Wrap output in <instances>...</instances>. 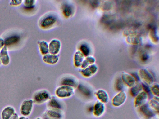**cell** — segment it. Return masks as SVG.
Listing matches in <instances>:
<instances>
[{
	"instance_id": "6da1fadb",
	"label": "cell",
	"mask_w": 159,
	"mask_h": 119,
	"mask_svg": "<svg viewBox=\"0 0 159 119\" xmlns=\"http://www.w3.org/2000/svg\"><path fill=\"white\" fill-rule=\"evenodd\" d=\"M75 89L71 86L60 85L55 89L54 95L61 99L70 98L75 94Z\"/></svg>"
},
{
	"instance_id": "7a4b0ae2",
	"label": "cell",
	"mask_w": 159,
	"mask_h": 119,
	"mask_svg": "<svg viewBox=\"0 0 159 119\" xmlns=\"http://www.w3.org/2000/svg\"><path fill=\"white\" fill-rule=\"evenodd\" d=\"M52 95L47 89H42L35 91L32 96V99L34 104L42 105L46 103Z\"/></svg>"
},
{
	"instance_id": "3957f363",
	"label": "cell",
	"mask_w": 159,
	"mask_h": 119,
	"mask_svg": "<svg viewBox=\"0 0 159 119\" xmlns=\"http://www.w3.org/2000/svg\"><path fill=\"white\" fill-rule=\"evenodd\" d=\"M57 19V17L55 14L49 13L41 18L39 21V25L42 29H48L56 24Z\"/></svg>"
},
{
	"instance_id": "277c9868",
	"label": "cell",
	"mask_w": 159,
	"mask_h": 119,
	"mask_svg": "<svg viewBox=\"0 0 159 119\" xmlns=\"http://www.w3.org/2000/svg\"><path fill=\"white\" fill-rule=\"evenodd\" d=\"M34 104L32 99L24 100L20 108V112L21 115L27 117L30 115L33 111Z\"/></svg>"
},
{
	"instance_id": "5b68a950",
	"label": "cell",
	"mask_w": 159,
	"mask_h": 119,
	"mask_svg": "<svg viewBox=\"0 0 159 119\" xmlns=\"http://www.w3.org/2000/svg\"><path fill=\"white\" fill-rule=\"evenodd\" d=\"M59 85L68 86L75 89L78 87L79 81L78 78L72 75H66L62 77L59 80Z\"/></svg>"
},
{
	"instance_id": "8992f818",
	"label": "cell",
	"mask_w": 159,
	"mask_h": 119,
	"mask_svg": "<svg viewBox=\"0 0 159 119\" xmlns=\"http://www.w3.org/2000/svg\"><path fill=\"white\" fill-rule=\"evenodd\" d=\"M43 119H63V110L47 108L43 114Z\"/></svg>"
},
{
	"instance_id": "52a82bcc",
	"label": "cell",
	"mask_w": 159,
	"mask_h": 119,
	"mask_svg": "<svg viewBox=\"0 0 159 119\" xmlns=\"http://www.w3.org/2000/svg\"><path fill=\"white\" fill-rule=\"evenodd\" d=\"M46 104L47 108L63 110L64 105L61 99H59L54 95H51L50 98Z\"/></svg>"
},
{
	"instance_id": "ba28073f",
	"label": "cell",
	"mask_w": 159,
	"mask_h": 119,
	"mask_svg": "<svg viewBox=\"0 0 159 119\" xmlns=\"http://www.w3.org/2000/svg\"><path fill=\"white\" fill-rule=\"evenodd\" d=\"M98 70V67L95 64L91 65L84 68H80L79 72L83 77L89 78L94 75Z\"/></svg>"
},
{
	"instance_id": "9c48e42d",
	"label": "cell",
	"mask_w": 159,
	"mask_h": 119,
	"mask_svg": "<svg viewBox=\"0 0 159 119\" xmlns=\"http://www.w3.org/2000/svg\"><path fill=\"white\" fill-rule=\"evenodd\" d=\"M139 76L147 84H152L154 82V78L152 74L147 69L142 68L139 72Z\"/></svg>"
},
{
	"instance_id": "30bf717a",
	"label": "cell",
	"mask_w": 159,
	"mask_h": 119,
	"mask_svg": "<svg viewBox=\"0 0 159 119\" xmlns=\"http://www.w3.org/2000/svg\"><path fill=\"white\" fill-rule=\"evenodd\" d=\"M127 98L126 93L124 91H120L113 98L112 103L115 107H119L122 105L125 101Z\"/></svg>"
},
{
	"instance_id": "8fae6325",
	"label": "cell",
	"mask_w": 159,
	"mask_h": 119,
	"mask_svg": "<svg viewBox=\"0 0 159 119\" xmlns=\"http://www.w3.org/2000/svg\"><path fill=\"white\" fill-rule=\"evenodd\" d=\"M61 9L63 15L66 18L71 17L74 13V8L73 5L67 2L62 4Z\"/></svg>"
},
{
	"instance_id": "7c38bea8",
	"label": "cell",
	"mask_w": 159,
	"mask_h": 119,
	"mask_svg": "<svg viewBox=\"0 0 159 119\" xmlns=\"http://www.w3.org/2000/svg\"><path fill=\"white\" fill-rule=\"evenodd\" d=\"M48 44L49 53L53 55H58L61 46L60 41L57 39H53Z\"/></svg>"
},
{
	"instance_id": "4fadbf2b",
	"label": "cell",
	"mask_w": 159,
	"mask_h": 119,
	"mask_svg": "<svg viewBox=\"0 0 159 119\" xmlns=\"http://www.w3.org/2000/svg\"><path fill=\"white\" fill-rule=\"evenodd\" d=\"M105 105L103 103L98 100L95 103L93 107L92 112L96 117H99L103 113L105 110Z\"/></svg>"
},
{
	"instance_id": "5bb4252c",
	"label": "cell",
	"mask_w": 159,
	"mask_h": 119,
	"mask_svg": "<svg viewBox=\"0 0 159 119\" xmlns=\"http://www.w3.org/2000/svg\"><path fill=\"white\" fill-rule=\"evenodd\" d=\"M4 40L5 46L8 47L16 44L20 40V36L17 34H13L6 37Z\"/></svg>"
},
{
	"instance_id": "9a60e30c",
	"label": "cell",
	"mask_w": 159,
	"mask_h": 119,
	"mask_svg": "<svg viewBox=\"0 0 159 119\" xmlns=\"http://www.w3.org/2000/svg\"><path fill=\"white\" fill-rule=\"evenodd\" d=\"M148 98L147 93L144 91L140 92L135 98L134 103L135 107H140L144 104Z\"/></svg>"
},
{
	"instance_id": "2e32d148",
	"label": "cell",
	"mask_w": 159,
	"mask_h": 119,
	"mask_svg": "<svg viewBox=\"0 0 159 119\" xmlns=\"http://www.w3.org/2000/svg\"><path fill=\"white\" fill-rule=\"evenodd\" d=\"M121 79L123 83L129 87H131L135 84L136 81L134 77L125 72L122 73Z\"/></svg>"
},
{
	"instance_id": "e0dca14e",
	"label": "cell",
	"mask_w": 159,
	"mask_h": 119,
	"mask_svg": "<svg viewBox=\"0 0 159 119\" xmlns=\"http://www.w3.org/2000/svg\"><path fill=\"white\" fill-rule=\"evenodd\" d=\"M0 59L1 64L4 66L8 65L10 62V59L8 54L7 47L4 46L0 50Z\"/></svg>"
},
{
	"instance_id": "ac0fdd59",
	"label": "cell",
	"mask_w": 159,
	"mask_h": 119,
	"mask_svg": "<svg viewBox=\"0 0 159 119\" xmlns=\"http://www.w3.org/2000/svg\"><path fill=\"white\" fill-rule=\"evenodd\" d=\"M42 60L45 63L49 65L56 64L59 60L58 55H53L49 53L43 55Z\"/></svg>"
},
{
	"instance_id": "d6986e66",
	"label": "cell",
	"mask_w": 159,
	"mask_h": 119,
	"mask_svg": "<svg viewBox=\"0 0 159 119\" xmlns=\"http://www.w3.org/2000/svg\"><path fill=\"white\" fill-rule=\"evenodd\" d=\"M16 112L14 108L12 106H7L4 107L1 113V119H10Z\"/></svg>"
},
{
	"instance_id": "ffe728a7",
	"label": "cell",
	"mask_w": 159,
	"mask_h": 119,
	"mask_svg": "<svg viewBox=\"0 0 159 119\" xmlns=\"http://www.w3.org/2000/svg\"><path fill=\"white\" fill-rule=\"evenodd\" d=\"M85 56L79 50L76 51L73 56V64L77 68H80Z\"/></svg>"
},
{
	"instance_id": "44dd1931",
	"label": "cell",
	"mask_w": 159,
	"mask_h": 119,
	"mask_svg": "<svg viewBox=\"0 0 159 119\" xmlns=\"http://www.w3.org/2000/svg\"><path fill=\"white\" fill-rule=\"evenodd\" d=\"M139 111L144 116L148 118L153 117L155 115L154 112L147 104H144L141 106Z\"/></svg>"
},
{
	"instance_id": "7402d4cb",
	"label": "cell",
	"mask_w": 159,
	"mask_h": 119,
	"mask_svg": "<svg viewBox=\"0 0 159 119\" xmlns=\"http://www.w3.org/2000/svg\"><path fill=\"white\" fill-rule=\"evenodd\" d=\"M95 95L99 101L103 103H107L109 100V95L107 92L103 89L98 90Z\"/></svg>"
},
{
	"instance_id": "603a6c76",
	"label": "cell",
	"mask_w": 159,
	"mask_h": 119,
	"mask_svg": "<svg viewBox=\"0 0 159 119\" xmlns=\"http://www.w3.org/2000/svg\"><path fill=\"white\" fill-rule=\"evenodd\" d=\"M36 1L34 0H25L23 1V8L27 11L34 10L36 6Z\"/></svg>"
},
{
	"instance_id": "cb8c5ba5",
	"label": "cell",
	"mask_w": 159,
	"mask_h": 119,
	"mask_svg": "<svg viewBox=\"0 0 159 119\" xmlns=\"http://www.w3.org/2000/svg\"><path fill=\"white\" fill-rule=\"evenodd\" d=\"M39 49L41 54L43 55L49 53V44L45 41H39L38 42Z\"/></svg>"
},
{
	"instance_id": "d4e9b609",
	"label": "cell",
	"mask_w": 159,
	"mask_h": 119,
	"mask_svg": "<svg viewBox=\"0 0 159 119\" xmlns=\"http://www.w3.org/2000/svg\"><path fill=\"white\" fill-rule=\"evenodd\" d=\"M95 61V58L91 56L86 57L83 60L80 68H85L88 66L93 64Z\"/></svg>"
},
{
	"instance_id": "484cf974",
	"label": "cell",
	"mask_w": 159,
	"mask_h": 119,
	"mask_svg": "<svg viewBox=\"0 0 159 119\" xmlns=\"http://www.w3.org/2000/svg\"><path fill=\"white\" fill-rule=\"evenodd\" d=\"M142 89L141 84L137 83L131 87L130 90V93L133 97L136 96L140 93Z\"/></svg>"
},
{
	"instance_id": "4316f807",
	"label": "cell",
	"mask_w": 159,
	"mask_h": 119,
	"mask_svg": "<svg viewBox=\"0 0 159 119\" xmlns=\"http://www.w3.org/2000/svg\"><path fill=\"white\" fill-rule=\"evenodd\" d=\"M79 49V51L85 57L89 56L90 53V49L87 44L84 43L81 44L80 46Z\"/></svg>"
},
{
	"instance_id": "83f0119b",
	"label": "cell",
	"mask_w": 159,
	"mask_h": 119,
	"mask_svg": "<svg viewBox=\"0 0 159 119\" xmlns=\"http://www.w3.org/2000/svg\"><path fill=\"white\" fill-rule=\"evenodd\" d=\"M149 104L151 108L156 111L158 112L159 103L158 101L154 99H151L149 101Z\"/></svg>"
},
{
	"instance_id": "f1b7e54d",
	"label": "cell",
	"mask_w": 159,
	"mask_h": 119,
	"mask_svg": "<svg viewBox=\"0 0 159 119\" xmlns=\"http://www.w3.org/2000/svg\"><path fill=\"white\" fill-rule=\"evenodd\" d=\"M115 88L118 91H121L124 87V83L120 78H118L116 80L115 86Z\"/></svg>"
},
{
	"instance_id": "f546056e",
	"label": "cell",
	"mask_w": 159,
	"mask_h": 119,
	"mask_svg": "<svg viewBox=\"0 0 159 119\" xmlns=\"http://www.w3.org/2000/svg\"><path fill=\"white\" fill-rule=\"evenodd\" d=\"M150 91L152 93L156 96H158L159 94V85L158 84L155 83L152 86Z\"/></svg>"
},
{
	"instance_id": "4dcf8cb0",
	"label": "cell",
	"mask_w": 159,
	"mask_h": 119,
	"mask_svg": "<svg viewBox=\"0 0 159 119\" xmlns=\"http://www.w3.org/2000/svg\"><path fill=\"white\" fill-rule=\"evenodd\" d=\"M23 0H11L9 2L10 5L14 6L17 7L23 3Z\"/></svg>"
},
{
	"instance_id": "1f68e13d",
	"label": "cell",
	"mask_w": 159,
	"mask_h": 119,
	"mask_svg": "<svg viewBox=\"0 0 159 119\" xmlns=\"http://www.w3.org/2000/svg\"><path fill=\"white\" fill-rule=\"evenodd\" d=\"M139 37L137 36H132V37H129V42L130 43H131L133 44H137L140 41V39Z\"/></svg>"
},
{
	"instance_id": "d6a6232c",
	"label": "cell",
	"mask_w": 159,
	"mask_h": 119,
	"mask_svg": "<svg viewBox=\"0 0 159 119\" xmlns=\"http://www.w3.org/2000/svg\"><path fill=\"white\" fill-rule=\"evenodd\" d=\"M140 58L143 61H145L148 59V56L146 53L143 52L140 55Z\"/></svg>"
},
{
	"instance_id": "836d02e7",
	"label": "cell",
	"mask_w": 159,
	"mask_h": 119,
	"mask_svg": "<svg viewBox=\"0 0 159 119\" xmlns=\"http://www.w3.org/2000/svg\"><path fill=\"white\" fill-rule=\"evenodd\" d=\"M141 85L142 89H143L144 90V91L147 93L151 91L150 89L147 85L143 83H142L141 84Z\"/></svg>"
},
{
	"instance_id": "e575fe53",
	"label": "cell",
	"mask_w": 159,
	"mask_h": 119,
	"mask_svg": "<svg viewBox=\"0 0 159 119\" xmlns=\"http://www.w3.org/2000/svg\"><path fill=\"white\" fill-rule=\"evenodd\" d=\"M151 39L153 40L154 41H157L158 39H157V37H156L155 32L153 29H152L151 31V33L150 34Z\"/></svg>"
},
{
	"instance_id": "d590c367",
	"label": "cell",
	"mask_w": 159,
	"mask_h": 119,
	"mask_svg": "<svg viewBox=\"0 0 159 119\" xmlns=\"http://www.w3.org/2000/svg\"><path fill=\"white\" fill-rule=\"evenodd\" d=\"M90 2V4L93 8L96 7L98 4V2L97 1H91Z\"/></svg>"
},
{
	"instance_id": "8d00e7d4",
	"label": "cell",
	"mask_w": 159,
	"mask_h": 119,
	"mask_svg": "<svg viewBox=\"0 0 159 119\" xmlns=\"http://www.w3.org/2000/svg\"><path fill=\"white\" fill-rule=\"evenodd\" d=\"M131 75L134 77L136 81L139 80V77L136 73L134 72Z\"/></svg>"
},
{
	"instance_id": "74e56055",
	"label": "cell",
	"mask_w": 159,
	"mask_h": 119,
	"mask_svg": "<svg viewBox=\"0 0 159 119\" xmlns=\"http://www.w3.org/2000/svg\"><path fill=\"white\" fill-rule=\"evenodd\" d=\"M5 46L4 40L0 37V50Z\"/></svg>"
},
{
	"instance_id": "f35d334b",
	"label": "cell",
	"mask_w": 159,
	"mask_h": 119,
	"mask_svg": "<svg viewBox=\"0 0 159 119\" xmlns=\"http://www.w3.org/2000/svg\"><path fill=\"white\" fill-rule=\"evenodd\" d=\"M19 117V116L18 113L15 112L10 119H18Z\"/></svg>"
},
{
	"instance_id": "ab89813d",
	"label": "cell",
	"mask_w": 159,
	"mask_h": 119,
	"mask_svg": "<svg viewBox=\"0 0 159 119\" xmlns=\"http://www.w3.org/2000/svg\"><path fill=\"white\" fill-rule=\"evenodd\" d=\"M18 119H29V118L27 117L21 116L19 117Z\"/></svg>"
},
{
	"instance_id": "60d3db41",
	"label": "cell",
	"mask_w": 159,
	"mask_h": 119,
	"mask_svg": "<svg viewBox=\"0 0 159 119\" xmlns=\"http://www.w3.org/2000/svg\"><path fill=\"white\" fill-rule=\"evenodd\" d=\"M35 119H43V118L40 117H38L36 118Z\"/></svg>"
},
{
	"instance_id": "b9f144b4",
	"label": "cell",
	"mask_w": 159,
	"mask_h": 119,
	"mask_svg": "<svg viewBox=\"0 0 159 119\" xmlns=\"http://www.w3.org/2000/svg\"><path fill=\"white\" fill-rule=\"evenodd\" d=\"M1 64H2L1 62V60H0V66L1 65Z\"/></svg>"
}]
</instances>
